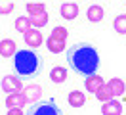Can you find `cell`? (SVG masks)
Instances as JSON below:
<instances>
[{
	"instance_id": "cell-15",
	"label": "cell",
	"mask_w": 126,
	"mask_h": 115,
	"mask_svg": "<svg viewBox=\"0 0 126 115\" xmlns=\"http://www.w3.org/2000/svg\"><path fill=\"white\" fill-rule=\"evenodd\" d=\"M16 27H17V31L27 33V31H29V19H27V17H19L16 21Z\"/></svg>"
},
{
	"instance_id": "cell-10",
	"label": "cell",
	"mask_w": 126,
	"mask_h": 115,
	"mask_svg": "<svg viewBox=\"0 0 126 115\" xmlns=\"http://www.w3.org/2000/svg\"><path fill=\"white\" fill-rule=\"evenodd\" d=\"M0 54H2L4 58L16 54V44H14V40H2V42H0Z\"/></svg>"
},
{
	"instance_id": "cell-14",
	"label": "cell",
	"mask_w": 126,
	"mask_h": 115,
	"mask_svg": "<svg viewBox=\"0 0 126 115\" xmlns=\"http://www.w3.org/2000/svg\"><path fill=\"white\" fill-rule=\"evenodd\" d=\"M115 27L118 33H126V15H118L115 19Z\"/></svg>"
},
{
	"instance_id": "cell-1",
	"label": "cell",
	"mask_w": 126,
	"mask_h": 115,
	"mask_svg": "<svg viewBox=\"0 0 126 115\" xmlns=\"http://www.w3.org/2000/svg\"><path fill=\"white\" fill-rule=\"evenodd\" d=\"M67 60H69V65L71 69H75L80 75H94L97 65H99V56H97V50H95L92 44L88 42H80V44H75L67 50Z\"/></svg>"
},
{
	"instance_id": "cell-7",
	"label": "cell",
	"mask_w": 126,
	"mask_h": 115,
	"mask_svg": "<svg viewBox=\"0 0 126 115\" xmlns=\"http://www.w3.org/2000/svg\"><path fill=\"white\" fill-rule=\"evenodd\" d=\"M77 14H79L77 4H73V2H65V4H61V15H63V17H67V19H75Z\"/></svg>"
},
{
	"instance_id": "cell-17",
	"label": "cell",
	"mask_w": 126,
	"mask_h": 115,
	"mask_svg": "<svg viewBox=\"0 0 126 115\" xmlns=\"http://www.w3.org/2000/svg\"><path fill=\"white\" fill-rule=\"evenodd\" d=\"M27 10H29V14H42V12H44V6H42V4H32V2H29V4H27Z\"/></svg>"
},
{
	"instance_id": "cell-6",
	"label": "cell",
	"mask_w": 126,
	"mask_h": 115,
	"mask_svg": "<svg viewBox=\"0 0 126 115\" xmlns=\"http://www.w3.org/2000/svg\"><path fill=\"white\" fill-rule=\"evenodd\" d=\"M25 42L29 46H32V48H36V46H40L42 44V35H40L38 31H27L25 33Z\"/></svg>"
},
{
	"instance_id": "cell-20",
	"label": "cell",
	"mask_w": 126,
	"mask_h": 115,
	"mask_svg": "<svg viewBox=\"0 0 126 115\" xmlns=\"http://www.w3.org/2000/svg\"><path fill=\"white\" fill-rule=\"evenodd\" d=\"M54 37H61V40L65 42V37H67V31H65V29H55V31H54Z\"/></svg>"
},
{
	"instance_id": "cell-3",
	"label": "cell",
	"mask_w": 126,
	"mask_h": 115,
	"mask_svg": "<svg viewBox=\"0 0 126 115\" xmlns=\"http://www.w3.org/2000/svg\"><path fill=\"white\" fill-rule=\"evenodd\" d=\"M27 115H61V111H59V107L54 100H46V102L34 104Z\"/></svg>"
},
{
	"instance_id": "cell-13",
	"label": "cell",
	"mask_w": 126,
	"mask_h": 115,
	"mask_svg": "<svg viewBox=\"0 0 126 115\" xmlns=\"http://www.w3.org/2000/svg\"><path fill=\"white\" fill-rule=\"evenodd\" d=\"M109 90L113 92V94H122V92H124V83H122L120 79H113L109 83Z\"/></svg>"
},
{
	"instance_id": "cell-12",
	"label": "cell",
	"mask_w": 126,
	"mask_h": 115,
	"mask_svg": "<svg viewBox=\"0 0 126 115\" xmlns=\"http://www.w3.org/2000/svg\"><path fill=\"white\" fill-rule=\"evenodd\" d=\"M84 94L82 92H71L69 94V102H71V106H75V107H80L82 104H84Z\"/></svg>"
},
{
	"instance_id": "cell-4",
	"label": "cell",
	"mask_w": 126,
	"mask_h": 115,
	"mask_svg": "<svg viewBox=\"0 0 126 115\" xmlns=\"http://www.w3.org/2000/svg\"><path fill=\"white\" fill-rule=\"evenodd\" d=\"M120 111H122V106H120L118 100H111L109 104H103L101 107L103 115H120Z\"/></svg>"
},
{
	"instance_id": "cell-19",
	"label": "cell",
	"mask_w": 126,
	"mask_h": 115,
	"mask_svg": "<svg viewBox=\"0 0 126 115\" xmlns=\"http://www.w3.org/2000/svg\"><path fill=\"white\" fill-rule=\"evenodd\" d=\"M14 10V4L12 2H8V4H0V14H10Z\"/></svg>"
},
{
	"instance_id": "cell-18",
	"label": "cell",
	"mask_w": 126,
	"mask_h": 115,
	"mask_svg": "<svg viewBox=\"0 0 126 115\" xmlns=\"http://www.w3.org/2000/svg\"><path fill=\"white\" fill-rule=\"evenodd\" d=\"M48 46H50V50H54V52H61V50H63V42H55V40H48Z\"/></svg>"
},
{
	"instance_id": "cell-2",
	"label": "cell",
	"mask_w": 126,
	"mask_h": 115,
	"mask_svg": "<svg viewBox=\"0 0 126 115\" xmlns=\"http://www.w3.org/2000/svg\"><path fill=\"white\" fill-rule=\"evenodd\" d=\"M14 67L21 79H32L40 73L42 60L38 54L31 52V50H19L14 58Z\"/></svg>"
},
{
	"instance_id": "cell-5",
	"label": "cell",
	"mask_w": 126,
	"mask_h": 115,
	"mask_svg": "<svg viewBox=\"0 0 126 115\" xmlns=\"http://www.w3.org/2000/svg\"><path fill=\"white\" fill-rule=\"evenodd\" d=\"M21 88V83H19V79L14 75L10 77H4V81H2V90L6 92H14V90H19Z\"/></svg>"
},
{
	"instance_id": "cell-16",
	"label": "cell",
	"mask_w": 126,
	"mask_h": 115,
	"mask_svg": "<svg viewBox=\"0 0 126 115\" xmlns=\"http://www.w3.org/2000/svg\"><path fill=\"white\" fill-rule=\"evenodd\" d=\"M6 102H8V106H16V104H17V106H21V104H25L27 100L21 98V96H17V94H12V96H10Z\"/></svg>"
},
{
	"instance_id": "cell-8",
	"label": "cell",
	"mask_w": 126,
	"mask_h": 115,
	"mask_svg": "<svg viewBox=\"0 0 126 115\" xmlns=\"http://www.w3.org/2000/svg\"><path fill=\"white\" fill-rule=\"evenodd\" d=\"M50 79H52L54 83H63V81L67 79V69L65 67H54L52 73H50Z\"/></svg>"
},
{
	"instance_id": "cell-11",
	"label": "cell",
	"mask_w": 126,
	"mask_h": 115,
	"mask_svg": "<svg viewBox=\"0 0 126 115\" xmlns=\"http://www.w3.org/2000/svg\"><path fill=\"white\" fill-rule=\"evenodd\" d=\"M101 17H103V10H101V6L94 4V6L88 8V19H90V21H99Z\"/></svg>"
},
{
	"instance_id": "cell-9",
	"label": "cell",
	"mask_w": 126,
	"mask_h": 115,
	"mask_svg": "<svg viewBox=\"0 0 126 115\" xmlns=\"http://www.w3.org/2000/svg\"><path fill=\"white\" fill-rule=\"evenodd\" d=\"M86 88L90 92H97L99 88H101V79L97 75H90V77H86Z\"/></svg>"
}]
</instances>
